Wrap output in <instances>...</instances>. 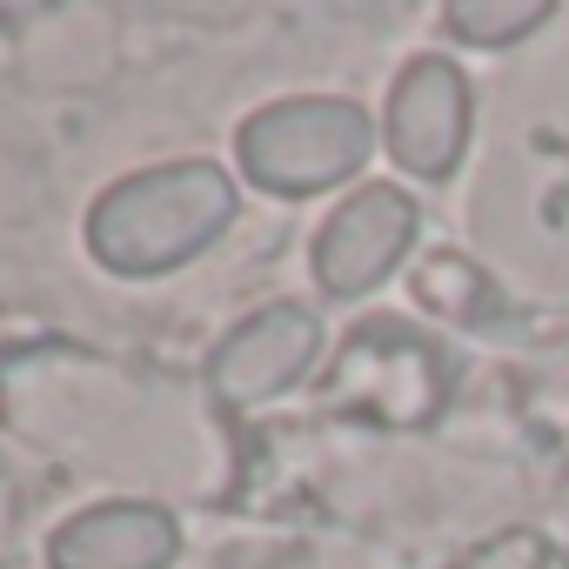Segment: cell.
Listing matches in <instances>:
<instances>
[{"instance_id":"277c9868","label":"cell","mask_w":569,"mask_h":569,"mask_svg":"<svg viewBox=\"0 0 569 569\" xmlns=\"http://www.w3.org/2000/svg\"><path fill=\"white\" fill-rule=\"evenodd\" d=\"M469 114H476V101H469V74L456 61H442V54L409 61L389 88V121H382L396 168L416 181H449L469 148Z\"/></svg>"},{"instance_id":"ba28073f","label":"cell","mask_w":569,"mask_h":569,"mask_svg":"<svg viewBox=\"0 0 569 569\" xmlns=\"http://www.w3.org/2000/svg\"><path fill=\"white\" fill-rule=\"evenodd\" d=\"M549 14H556V0H456L442 21L469 48H516L522 34L549 28Z\"/></svg>"},{"instance_id":"3957f363","label":"cell","mask_w":569,"mask_h":569,"mask_svg":"<svg viewBox=\"0 0 569 569\" xmlns=\"http://www.w3.org/2000/svg\"><path fill=\"white\" fill-rule=\"evenodd\" d=\"M416 194H402L396 181H369L356 188L316 234V281L322 296L336 302H356L369 289H382V281L402 268V254L416 248Z\"/></svg>"},{"instance_id":"7a4b0ae2","label":"cell","mask_w":569,"mask_h":569,"mask_svg":"<svg viewBox=\"0 0 569 569\" xmlns=\"http://www.w3.org/2000/svg\"><path fill=\"white\" fill-rule=\"evenodd\" d=\"M234 154L261 194L302 201L362 174V161L376 154V121L349 94H289L241 121Z\"/></svg>"},{"instance_id":"6da1fadb","label":"cell","mask_w":569,"mask_h":569,"mask_svg":"<svg viewBox=\"0 0 569 569\" xmlns=\"http://www.w3.org/2000/svg\"><path fill=\"white\" fill-rule=\"evenodd\" d=\"M234 181L214 161H161L114 181L88 214V248L114 274H168L234 221Z\"/></svg>"},{"instance_id":"5b68a950","label":"cell","mask_w":569,"mask_h":569,"mask_svg":"<svg viewBox=\"0 0 569 569\" xmlns=\"http://www.w3.org/2000/svg\"><path fill=\"white\" fill-rule=\"evenodd\" d=\"M329 389L342 402H356L362 416H376V422H429L449 396V362H442L436 342L382 322V329L349 336Z\"/></svg>"},{"instance_id":"8992f818","label":"cell","mask_w":569,"mask_h":569,"mask_svg":"<svg viewBox=\"0 0 569 569\" xmlns=\"http://www.w3.org/2000/svg\"><path fill=\"white\" fill-rule=\"evenodd\" d=\"M322 356V322L302 309V302H274V309H254L248 322H234L208 362V382L228 409H254L281 389H296Z\"/></svg>"},{"instance_id":"52a82bcc","label":"cell","mask_w":569,"mask_h":569,"mask_svg":"<svg viewBox=\"0 0 569 569\" xmlns=\"http://www.w3.org/2000/svg\"><path fill=\"white\" fill-rule=\"evenodd\" d=\"M181 549V529L154 502H101L88 516H68L48 542L54 569H168Z\"/></svg>"}]
</instances>
